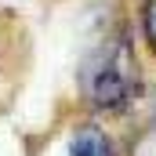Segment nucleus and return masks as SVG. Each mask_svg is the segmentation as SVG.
<instances>
[{"label":"nucleus","instance_id":"obj_1","mask_svg":"<svg viewBox=\"0 0 156 156\" xmlns=\"http://www.w3.org/2000/svg\"><path fill=\"white\" fill-rule=\"evenodd\" d=\"M145 91L142 66L134 55L131 37L116 29L102 40L98 47L87 51L83 66H80V94L94 113H127Z\"/></svg>","mask_w":156,"mask_h":156},{"label":"nucleus","instance_id":"obj_2","mask_svg":"<svg viewBox=\"0 0 156 156\" xmlns=\"http://www.w3.org/2000/svg\"><path fill=\"white\" fill-rule=\"evenodd\" d=\"M69 156H120V149H116V142H113V134L105 127L83 123L69 138Z\"/></svg>","mask_w":156,"mask_h":156},{"label":"nucleus","instance_id":"obj_3","mask_svg":"<svg viewBox=\"0 0 156 156\" xmlns=\"http://www.w3.org/2000/svg\"><path fill=\"white\" fill-rule=\"evenodd\" d=\"M142 33H145V44L156 55V0H145L142 4Z\"/></svg>","mask_w":156,"mask_h":156}]
</instances>
